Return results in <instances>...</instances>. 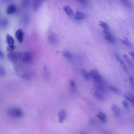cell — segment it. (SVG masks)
<instances>
[{
    "label": "cell",
    "instance_id": "obj_1",
    "mask_svg": "<svg viewBox=\"0 0 134 134\" xmlns=\"http://www.w3.org/2000/svg\"><path fill=\"white\" fill-rule=\"evenodd\" d=\"M7 113L10 117L15 118H20L23 115V112L21 110L15 108L9 109Z\"/></svg>",
    "mask_w": 134,
    "mask_h": 134
},
{
    "label": "cell",
    "instance_id": "obj_2",
    "mask_svg": "<svg viewBox=\"0 0 134 134\" xmlns=\"http://www.w3.org/2000/svg\"><path fill=\"white\" fill-rule=\"evenodd\" d=\"M6 39L7 43L9 46L8 50L10 51H12L14 50L16 48L15 47V42L14 39L11 35L9 34H7L6 36Z\"/></svg>",
    "mask_w": 134,
    "mask_h": 134
},
{
    "label": "cell",
    "instance_id": "obj_3",
    "mask_svg": "<svg viewBox=\"0 0 134 134\" xmlns=\"http://www.w3.org/2000/svg\"><path fill=\"white\" fill-rule=\"evenodd\" d=\"M91 95L96 99L100 101H103V98L102 95L96 88H92L90 90Z\"/></svg>",
    "mask_w": 134,
    "mask_h": 134
},
{
    "label": "cell",
    "instance_id": "obj_4",
    "mask_svg": "<svg viewBox=\"0 0 134 134\" xmlns=\"http://www.w3.org/2000/svg\"><path fill=\"white\" fill-rule=\"evenodd\" d=\"M91 76L94 80V81L101 82L102 77L98 71L96 70H91L90 72Z\"/></svg>",
    "mask_w": 134,
    "mask_h": 134
},
{
    "label": "cell",
    "instance_id": "obj_5",
    "mask_svg": "<svg viewBox=\"0 0 134 134\" xmlns=\"http://www.w3.org/2000/svg\"><path fill=\"white\" fill-rule=\"evenodd\" d=\"M104 38L108 41L111 43H113L114 39L112 35L107 30H104L103 31Z\"/></svg>",
    "mask_w": 134,
    "mask_h": 134
},
{
    "label": "cell",
    "instance_id": "obj_6",
    "mask_svg": "<svg viewBox=\"0 0 134 134\" xmlns=\"http://www.w3.org/2000/svg\"><path fill=\"white\" fill-rule=\"evenodd\" d=\"M111 109L114 115L117 117H119L121 115V110L119 107L115 104H112L111 105Z\"/></svg>",
    "mask_w": 134,
    "mask_h": 134
},
{
    "label": "cell",
    "instance_id": "obj_7",
    "mask_svg": "<svg viewBox=\"0 0 134 134\" xmlns=\"http://www.w3.org/2000/svg\"><path fill=\"white\" fill-rule=\"evenodd\" d=\"M24 33L21 29H19L16 32V36L18 41L22 43L24 40Z\"/></svg>",
    "mask_w": 134,
    "mask_h": 134
},
{
    "label": "cell",
    "instance_id": "obj_8",
    "mask_svg": "<svg viewBox=\"0 0 134 134\" xmlns=\"http://www.w3.org/2000/svg\"><path fill=\"white\" fill-rule=\"evenodd\" d=\"M66 113L64 110L60 111L58 114L59 122L60 123H63L66 118Z\"/></svg>",
    "mask_w": 134,
    "mask_h": 134
},
{
    "label": "cell",
    "instance_id": "obj_9",
    "mask_svg": "<svg viewBox=\"0 0 134 134\" xmlns=\"http://www.w3.org/2000/svg\"><path fill=\"white\" fill-rule=\"evenodd\" d=\"M17 11L16 6L14 4H11L8 5L6 10V12L8 15L13 14Z\"/></svg>",
    "mask_w": 134,
    "mask_h": 134
},
{
    "label": "cell",
    "instance_id": "obj_10",
    "mask_svg": "<svg viewBox=\"0 0 134 134\" xmlns=\"http://www.w3.org/2000/svg\"><path fill=\"white\" fill-rule=\"evenodd\" d=\"M116 56L117 61L119 63L120 66L122 68L123 70L126 73H128V70H127V68L125 63L121 59V58L117 54H116Z\"/></svg>",
    "mask_w": 134,
    "mask_h": 134
},
{
    "label": "cell",
    "instance_id": "obj_11",
    "mask_svg": "<svg viewBox=\"0 0 134 134\" xmlns=\"http://www.w3.org/2000/svg\"><path fill=\"white\" fill-rule=\"evenodd\" d=\"M32 55L30 51H27L24 54L22 58L23 61L25 63L30 62L32 58Z\"/></svg>",
    "mask_w": 134,
    "mask_h": 134
},
{
    "label": "cell",
    "instance_id": "obj_12",
    "mask_svg": "<svg viewBox=\"0 0 134 134\" xmlns=\"http://www.w3.org/2000/svg\"><path fill=\"white\" fill-rule=\"evenodd\" d=\"M124 97L134 107V96L132 94L128 92L126 93L124 95Z\"/></svg>",
    "mask_w": 134,
    "mask_h": 134
},
{
    "label": "cell",
    "instance_id": "obj_13",
    "mask_svg": "<svg viewBox=\"0 0 134 134\" xmlns=\"http://www.w3.org/2000/svg\"><path fill=\"white\" fill-rule=\"evenodd\" d=\"M123 57L124 60L128 64L130 67L134 71V64L128 55H123Z\"/></svg>",
    "mask_w": 134,
    "mask_h": 134
},
{
    "label": "cell",
    "instance_id": "obj_14",
    "mask_svg": "<svg viewBox=\"0 0 134 134\" xmlns=\"http://www.w3.org/2000/svg\"><path fill=\"white\" fill-rule=\"evenodd\" d=\"M97 116L102 122L105 123L106 121L107 116L105 113L102 112H99L97 113Z\"/></svg>",
    "mask_w": 134,
    "mask_h": 134
},
{
    "label": "cell",
    "instance_id": "obj_15",
    "mask_svg": "<svg viewBox=\"0 0 134 134\" xmlns=\"http://www.w3.org/2000/svg\"><path fill=\"white\" fill-rule=\"evenodd\" d=\"M123 5L126 8L128 9H132L133 5L130 0H120Z\"/></svg>",
    "mask_w": 134,
    "mask_h": 134
},
{
    "label": "cell",
    "instance_id": "obj_16",
    "mask_svg": "<svg viewBox=\"0 0 134 134\" xmlns=\"http://www.w3.org/2000/svg\"><path fill=\"white\" fill-rule=\"evenodd\" d=\"M19 55L17 53L12 52L9 53L8 55V57L10 60L12 62H15L18 58Z\"/></svg>",
    "mask_w": 134,
    "mask_h": 134
},
{
    "label": "cell",
    "instance_id": "obj_17",
    "mask_svg": "<svg viewBox=\"0 0 134 134\" xmlns=\"http://www.w3.org/2000/svg\"><path fill=\"white\" fill-rule=\"evenodd\" d=\"M81 73L84 77L87 80H89L91 78V75L90 73H89L86 70L84 69H82L81 71Z\"/></svg>",
    "mask_w": 134,
    "mask_h": 134
},
{
    "label": "cell",
    "instance_id": "obj_18",
    "mask_svg": "<svg viewBox=\"0 0 134 134\" xmlns=\"http://www.w3.org/2000/svg\"><path fill=\"white\" fill-rule=\"evenodd\" d=\"M75 18L77 20H80L86 17V15L84 13L79 11H77L76 13Z\"/></svg>",
    "mask_w": 134,
    "mask_h": 134
},
{
    "label": "cell",
    "instance_id": "obj_19",
    "mask_svg": "<svg viewBox=\"0 0 134 134\" xmlns=\"http://www.w3.org/2000/svg\"><path fill=\"white\" fill-rule=\"evenodd\" d=\"M120 40L122 43L126 46L129 47H132L130 43V42L128 39L126 37H124V39H120Z\"/></svg>",
    "mask_w": 134,
    "mask_h": 134
},
{
    "label": "cell",
    "instance_id": "obj_20",
    "mask_svg": "<svg viewBox=\"0 0 134 134\" xmlns=\"http://www.w3.org/2000/svg\"><path fill=\"white\" fill-rule=\"evenodd\" d=\"M42 0H34L33 7L35 10H36L40 7L41 4Z\"/></svg>",
    "mask_w": 134,
    "mask_h": 134
},
{
    "label": "cell",
    "instance_id": "obj_21",
    "mask_svg": "<svg viewBox=\"0 0 134 134\" xmlns=\"http://www.w3.org/2000/svg\"><path fill=\"white\" fill-rule=\"evenodd\" d=\"M63 9L66 13L68 16H71L73 14V11L71 8L69 6H64L63 7Z\"/></svg>",
    "mask_w": 134,
    "mask_h": 134
},
{
    "label": "cell",
    "instance_id": "obj_22",
    "mask_svg": "<svg viewBox=\"0 0 134 134\" xmlns=\"http://www.w3.org/2000/svg\"><path fill=\"white\" fill-rule=\"evenodd\" d=\"M63 56L68 59H71L72 58V55L70 52L68 51H64L63 53Z\"/></svg>",
    "mask_w": 134,
    "mask_h": 134
},
{
    "label": "cell",
    "instance_id": "obj_23",
    "mask_svg": "<svg viewBox=\"0 0 134 134\" xmlns=\"http://www.w3.org/2000/svg\"><path fill=\"white\" fill-rule=\"evenodd\" d=\"M101 83V82L94 81V85L97 89L102 91L103 90V87Z\"/></svg>",
    "mask_w": 134,
    "mask_h": 134
},
{
    "label": "cell",
    "instance_id": "obj_24",
    "mask_svg": "<svg viewBox=\"0 0 134 134\" xmlns=\"http://www.w3.org/2000/svg\"><path fill=\"white\" fill-rule=\"evenodd\" d=\"M56 36L54 35H51L49 37V41L52 43H56L57 41V39Z\"/></svg>",
    "mask_w": 134,
    "mask_h": 134
},
{
    "label": "cell",
    "instance_id": "obj_25",
    "mask_svg": "<svg viewBox=\"0 0 134 134\" xmlns=\"http://www.w3.org/2000/svg\"><path fill=\"white\" fill-rule=\"evenodd\" d=\"M9 24V22L8 19H3L1 22V27L4 28H7Z\"/></svg>",
    "mask_w": 134,
    "mask_h": 134
},
{
    "label": "cell",
    "instance_id": "obj_26",
    "mask_svg": "<svg viewBox=\"0 0 134 134\" xmlns=\"http://www.w3.org/2000/svg\"><path fill=\"white\" fill-rule=\"evenodd\" d=\"M109 89L110 90L114 92L118 93L120 91L118 88L117 87L114 86H110L109 87Z\"/></svg>",
    "mask_w": 134,
    "mask_h": 134
},
{
    "label": "cell",
    "instance_id": "obj_27",
    "mask_svg": "<svg viewBox=\"0 0 134 134\" xmlns=\"http://www.w3.org/2000/svg\"><path fill=\"white\" fill-rule=\"evenodd\" d=\"M99 24L101 27L104 29V30H107L108 25L106 23L102 21H100L99 22Z\"/></svg>",
    "mask_w": 134,
    "mask_h": 134
},
{
    "label": "cell",
    "instance_id": "obj_28",
    "mask_svg": "<svg viewBox=\"0 0 134 134\" xmlns=\"http://www.w3.org/2000/svg\"><path fill=\"white\" fill-rule=\"evenodd\" d=\"M129 79L131 84L134 90V78L132 75H130L129 77Z\"/></svg>",
    "mask_w": 134,
    "mask_h": 134
},
{
    "label": "cell",
    "instance_id": "obj_29",
    "mask_svg": "<svg viewBox=\"0 0 134 134\" xmlns=\"http://www.w3.org/2000/svg\"><path fill=\"white\" fill-rule=\"evenodd\" d=\"M22 77L24 79L27 80H30L32 79L30 75L27 73L23 74L22 75Z\"/></svg>",
    "mask_w": 134,
    "mask_h": 134
},
{
    "label": "cell",
    "instance_id": "obj_30",
    "mask_svg": "<svg viewBox=\"0 0 134 134\" xmlns=\"http://www.w3.org/2000/svg\"><path fill=\"white\" fill-rule=\"evenodd\" d=\"M6 74V71L2 67L0 68V76L3 77L5 76Z\"/></svg>",
    "mask_w": 134,
    "mask_h": 134
},
{
    "label": "cell",
    "instance_id": "obj_31",
    "mask_svg": "<svg viewBox=\"0 0 134 134\" xmlns=\"http://www.w3.org/2000/svg\"><path fill=\"white\" fill-rule=\"evenodd\" d=\"M122 103L123 105L127 109H129V106L128 102L126 100H123L122 101Z\"/></svg>",
    "mask_w": 134,
    "mask_h": 134
},
{
    "label": "cell",
    "instance_id": "obj_32",
    "mask_svg": "<svg viewBox=\"0 0 134 134\" xmlns=\"http://www.w3.org/2000/svg\"><path fill=\"white\" fill-rule=\"evenodd\" d=\"M29 2V0H23V4L25 7H27L28 6Z\"/></svg>",
    "mask_w": 134,
    "mask_h": 134
},
{
    "label": "cell",
    "instance_id": "obj_33",
    "mask_svg": "<svg viewBox=\"0 0 134 134\" xmlns=\"http://www.w3.org/2000/svg\"><path fill=\"white\" fill-rule=\"evenodd\" d=\"M70 83L71 87L73 88H74L75 86V84L74 80L72 79L70 80Z\"/></svg>",
    "mask_w": 134,
    "mask_h": 134
},
{
    "label": "cell",
    "instance_id": "obj_34",
    "mask_svg": "<svg viewBox=\"0 0 134 134\" xmlns=\"http://www.w3.org/2000/svg\"><path fill=\"white\" fill-rule=\"evenodd\" d=\"M129 54L134 60V52L132 51L129 52Z\"/></svg>",
    "mask_w": 134,
    "mask_h": 134
},
{
    "label": "cell",
    "instance_id": "obj_35",
    "mask_svg": "<svg viewBox=\"0 0 134 134\" xmlns=\"http://www.w3.org/2000/svg\"><path fill=\"white\" fill-rule=\"evenodd\" d=\"M0 56L1 58H4V55L2 52L1 51L0 52Z\"/></svg>",
    "mask_w": 134,
    "mask_h": 134
},
{
    "label": "cell",
    "instance_id": "obj_36",
    "mask_svg": "<svg viewBox=\"0 0 134 134\" xmlns=\"http://www.w3.org/2000/svg\"><path fill=\"white\" fill-rule=\"evenodd\" d=\"M80 2L84 3L86 2V0H78Z\"/></svg>",
    "mask_w": 134,
    "mask_h": 134
},
{
    "label": "cell",
    "instance_id": "obj_37",
    "mask_svg": "<svg viewBox=\"0 0 134 134\" xmlns=\"http://www.w3.org/2000/svg\"><path fill=\"white\" fill-rule=\"evenodd\" d=\"M90 122L91 123L93 124L94 123L95 121H94L93 119H91L90 120Z\"/></svg>",
    "mask_w": 134,
    "mask_h": 134
},
{
    "label": "cell",
    "instance_id": "obj_38",
    "mask_svg": "<svg viewBox=\"0 0 134 134\" xmlns=\"http://www.w3.org/2000/svg\"><path fill=\"white\" fill-rule=\"evenodd\" d=\"M3 0L5 2H9V1H10L11 0Z\"/></svg>",
    "mask_w": 134,
    "mask_h": 134
}]
</instances>
